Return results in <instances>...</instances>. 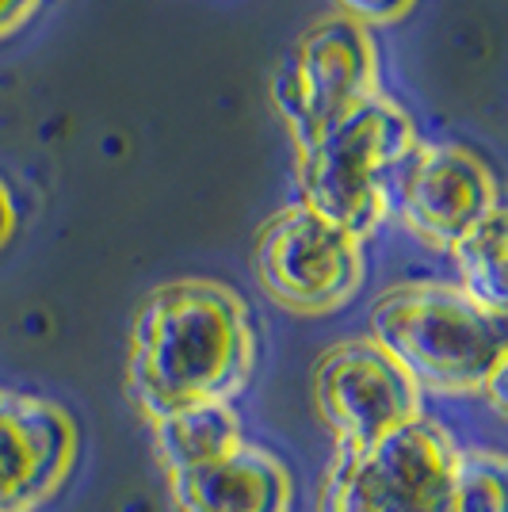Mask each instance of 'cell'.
I'll return each instance as SVG.
<instances>
[{
  "mask_svg": "<svg viewBox=\"0 0 508 512\" xmlns=\"http://www.w3.org/2000/svg\"><path fill=\"white\" fill-rule=\"evenodd\" d=\"M379 50L363 23L325 16L310 23L272 73V100L298 146L379 92Z\"/></svg>",
  "mask_w": 508,
  "mask_h": 512,
  "instance_id": "5b68a950",
  "label": "cell"
},
{
  "mask_svg": "<svg viewBox=\"0 0 508 512\" xmlns=\"http://www.w3.org/2000/svg\"><path fill=\"white\" fill-rule=\"evenodd\" d=\"M35 8H39V0H0V39L31 20Z\"/></svg>",
  "mask_w": 508,
  "mask_h": 512,
  "instance_id": "9a60e30c",
  "label": "cell"
},
{
  "mask_svg": "<svg viewBox=\"0 0 508 512\" xmlns=\"http://www.w3.org/2000/svg\"><path fill=\"white\" fill-rule=\"evenodd\" d=\"M493 207H501L489 169L463 146H417L405 157L390 188V214H398L413 234L451 249L474 230Z\"/></svg>",
  "mask_w": 508,
  "mask_h": 512,
  "instance_id": "ba28073f",
  "label": "cell"
},
{
  "mask_svg": "<svg viewBox=\"0 0 508 512\" xmlns=\"http://www.w3.org/2000/svg\"><path fill=\"white\" fill-rule=\"evenodd\" d=\"M455 268L463 279V291L474 302H482L486 310L505 314L508 310V276H505V260H508V218L505 207H493V211L466 230L455 245Z\"/></svg>",
  "mask_w": 508,
  "mask_h": 512,
  "instance_id": "7c38bea8",
  "label": "cell"
},
{
  "mask_svg": "<svg viewBox=\"0 0 508 512\" xmlns=\"http://www.w3.org/2000/svg\"><path fill=\"white\" fill-rule=\"evenodd\" d=\"M149 428H153V448H157L165 474L203 467L241 444V421L230 402L172 409V413L153 417Z\"/></svg>",
  "mask_w": 508,
  "mask_h": 512,
  "instance_id": "8fae6325",
  "label": "cell"
},
{
  "mask_svg": "<svg viewBox=\"0 0 508 512\" xmlns=\"http://www.w3.org/2000/svg\"><path fill=\"white\" fill-rule=\"evenodd\" d=\"M253 268L279 306L295 314H329L360 291L363 249L352 234L295 203L260 226Z\"/></svg>",
  "mask_w": 508,
  "mask_h": 512,
  "instance_id": "8992f818",
  "label": "cell"
},
{
  "mask_svg": "<svg viewBox=\"0 0 508 512\" xmlns=\"http://www.w3.org/2000/svg\"><path fill=\"white\" fill-rule=\"evenodd\" d=\"M371 341L436 394H482L508 371V318L451 283L390 287L371 306Z\"/></svg>",
  "mask_w": 508,
  "mask_h": 512,
  "instance_id": "7a4b0ae2",
  "label": "cell"
},
{
  "mask_svg": "<svg viewBox=\"0 0 508 512\" xmlns=\"http://www.w3.org/2000/svg\"><path fill=\"white\" fill-rule=\"evenodd\" d=\"M176 512H291V474L272 451L237 444L203 467L169 474Z\"/></svg>",
  "mask_w": 508,
  "mask_h": 512,
  "instance_id": "30bf717a",
  "label": "cell"
},
{
  "mask_svg": "<svg viewBox=\"0 0 508 512\" xmlns=\"http://www.w3.org/2000/svg\"><path fill=\"white\" fill-rule=\"evenodd\" d=\"M12 230H16V207H12V192L0 184V249L8 245Z\"/></svg>",
  "mask_w": 508,
  "mask_h": 512,
  "instance_id": "2e32d148",
  "label": "cell"
},
{
  "mask_svg": "<svg viewBox=\"0 0 508 512\" xmlns=\"http://www.w3.org/2000/svg\"><path fill=\"white\" fill-rule=\"evenodd\" d=\"M417 146L413 119L375 92L298 146V203L363 241L390 214L394 176Z\"/></svg>",
  "mask_w": 508,
  "mask_h": 512,
  "instance_id": "3957f363",
  "label": "cell"
},
{
  "mask_svg": "<svg viewBox=\"0 0 508 512\" xmlns=\"http://www.w3.org/2000/svg\"><path fill=\"white\" fill-rule=\"evenodd\" d=\"M253 367V314L226 283L172 279L134 314L127 383L149 421L184 406L233 402Z\"/></svg>",
  "mask_w": 508,
  "mask_h": 512,
  "instance_id": "6da1fadb",
  "label": "cell"
},
{
  "mask_svg": "<svg viewBox=\"0 0 508 512\" xmlns=\"http://www.w3.org/2000/svg\"><path fill=\"white\" fill-rule=\"evenodd\" d=\"M455 455L459 444L432 417H417L367 448L337 444L318 512H455Z\"/></svg>",
  "mask_w": 508,
  "mask_h": 512,
  "instance_id": "277c9868",
  "label": "cell"
},
{
  "mask_svg": "<svg viewBox=\"0 0 508 512\" xmlns=\"http://www.w3.org/2000/svg\"><path fill=\"white\" fill-rule=\"evenodd\" d=\"M77 463V425L58 402L0 390V512H35Z\"/></svg>",
  "mask_w": 508,
  "mask_h": 512,
  "instance_id": "9c48e42d",
  "label": "cell"
},
{
  "mask_svg": "<svg viewBox=\"0 0 508 512\" xmlns=\"http://www.w3.org/2000/svg\"><path fill=\"white\" fill-rule=\"evenodd\" d=\"M451 501L455 512H508L505 459L486 448H459Z\"/></svg>",
  "mask_w": 508,
  "mask_h": 512,
  "instance_id": "4fadbf2b",
  "label": "cell"
},
{
  "mask_svg": "<svg viewBox=\"0 0 508 512\" xmlns=\"http://www.w3.org/2000/svg\"><path fill=\"white\" fill-rule=\"evenodd\" d=\"M314 406L340 448H367L424 417L421 386L375 341H340L314 367Z\"/></svg>",
  "mask_w": 508,
  "mask_h": 512,
  "instance_id": "52a82bcc",
  "label": "cell"
},
{
  "mask_svg": "<svg viewBox=\"0 0 508 512\" xmlns=\"http://www.w3.org/2000/svg\"><path fill=\"white\" fill-rule=\"evenodd\" d=\"M413 4L417 0H337L340 16H348V20L356 23H394L409 16L413 12Z\"/></svg>",
  "mask_w": 508,
  "mask_h": 512,
  "instance_id": "5bb4252c",
  "label": "cell"
}]
</instances>
